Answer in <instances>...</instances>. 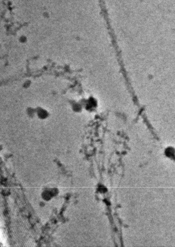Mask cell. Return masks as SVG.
Listing matches in <instances>:
<instances>
[{"mask_svg":"<svg viewBox=\"0 0 175 247\" xmlns=\"http://www.w3.org/2000/svg\"><path fill=\"white\" fill-rule=\"evenodd\" d=\"M167 157L175 162V149L170 151L168 153Z\"/></svg>","mask_w":175,"mask_h":247,"instance_id":"6da1fadb","label":"cell"}]
</instances>
